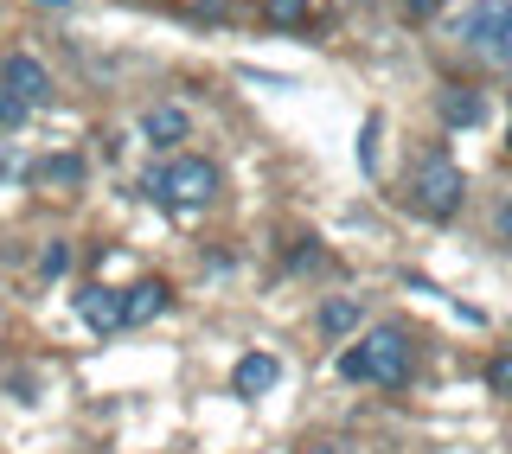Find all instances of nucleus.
I'll return each instance as SVG.
<instances>
[{"mask_svg": "<svg viewBox=\"0 0 512 454\" xmlns=\"http://www.w3.org/2000/svg\"><path fill=\"white\" fill-rule=\"evenodd\" d=\"M148 192L154 199H173V205H205L218 192V167L212 160H167V167H154L148 173Z\"/></svg>", "mask_w": 512, "mask_h": 454, "instance_id": "nucleus-3", "label": "nucleus"}, {"mask_svg": "<svg viewBox=\"0 0 512 454\" xmlns=\"http://www.w3.org/2000/svg\"><path fill=\"white\" fill-rule=\"evenodd\" d=\"M436 7H442V0H404V13H410V20H429Z\"/></svg>", "mask_w": 512, "mask_h": 454, "instance_id": "nucleus-18", "label": "nucleus"}, {"mask_svg": "<svg viewBox=\"0 0 512 454\" xmlns=\"http://www.w3.org/2000/svg\"><path fill=\"white\" fill-rule=\"evenodd\" d=\"M487 384H493V397H512V346H506V352H493Z\"/></svg>", "mask_w": 512, "mask_h": 454, "instance_id": "nucleus-14", "label": "nucleus"}, {"mask_svg": "<svg viewBox=\"0 0 512 454\" xmlns=\"http://www.w3.org/2000/svg\"><path fill=\"white\" fill-rule=\"evenodd\" d=\"M340 378L352 384H384V391H397V384L410 378V339L397 327H372L359 339V346L340 352Z\"/></svg>", "mask_w": 512, "mask_h": 454, "instance_id": "nucleus-1", "label": "nucleus"}, {"mask_svg": "<svg viewBox=\"0 0 512 454\" xmlns=\"http://www.w3.org/2000/svg\"><path fill=\"white\" fill-rule=\"evenodd\" d=\"M77 180H84V160L77 154H45L32 167V186H77Z\"/></svg>", "mask_w": 512, "mask_h": 454, "instance_id": "nucleus-11", "label": "nucleus"}, {"mask_svg": "<svg viewBox=\"0 0 512 454\" xmlns=\"http://www.w3.org/2000/svg\"><path fill=\"white\" fill-rule=\"evenodd\" d=\"M45 275H58V269H71V243H52V250H45V263H39Z\"/></svg>", "mask_w": 512, "mask_h": 454, "instance_id": "nucleus-17", "label": "nucleus"}, {"mask_svg": "<svg viewBox=\"0 0 512 454\" xmlns=\"http://www.w3.org/2000/svg\"><path fill=\"white\" fill-rule=\"evenodd\" d=\"M237 397H263V391H276V384H282V359H276V352H250V359L244 365H237Z\"/></svg>", "mask_w": 512, "mask_h": 454, "instance_id": "nucleus-6", "label": "nucleus"}, {"mask_svg": "<svg viewBox=\"0 0 512 454\" xmlns=\"http://www.w3.org/2000/svg\"><path fill=\"white\" fill-rule=\"evenodd\" d=\"M77 314H84L96 333H116L122 327V295H109V288H84V295H77Z\"/></svg>", "mask_w": 512, "mask_h": 454, "instance_id": "nucleus-9", "label": "nucleus"}, {"mask_svg": "<svg viewBox=\"0 0 512 454\" xmlns=\"http://www.w3.org/2000/svg\"><path fill=\"white\" fill-rule=\"evenodd\" d=\"M269 26H276V32H288V26H301V20H308V0H269Z\"/></svg>", "mask_w": 512, "mask_h": 454, "instance_id": "nucleus-13", "label": "nucleus"}, {"mask_svg": "<svg viewBox=\"0 0 512 454\" xmlns=\"http://www.w3.org/2000/svg\"><path fill=\"white\" fill-rule=\"evenodd\" d=\"M0 90H7L13 103H26V109H45L52 103V71H45L32 52H13L7 64H0Z\"/></svg>", "mask_w": 512, "mask_h": 454, "instance_id": "nucleus-5", "label": "nucleus"}, {"mask_svg": "<svg viewBox=\"0 0 512 454\" xmlns=\"http://www.w3.org/2000/svg\"><path fill=\"white\" fill-rule=\"evenodd\" d=\"M186 109H148V116H141V135L154 141V148H167V141H186Z\"/></svg>", "mask_w": 512, "mask_h": 454, "instance_id": "nucleus-10", "label": "nucleus"}, {"mask_svg": "<svg viewBox=\"0 0 512 454\" xmlns=\"http://www.w3.org/2000/svg\"><path fill=\"white\" fill-rule=\"evenodd\" d=\"M160 307H167V288H160V282H135L122 295V327H148Z\"/></svg>", "mask_w": 512, "mask_h": 454, "instance_id": "nucleus-8", "label": "nucleus"}, {"mask_svg": "<svg viewBox=\"0 0 512 454\" xmlns=\"http://www.w3.org/2000/svg\"><path fill=\"white\" fill-rule=\"evenodd\" d=\"M39 7H71V0H39Z\"/></svg>", "mask_w": 512, "mask_h": 454, "instance_id": "nucleus-20", "label": "nucleus"}, {"mask_svg": "<svg viewBox=\"0 0 512 454\" xmlns=\"http://www.w3.org/2000/svg\"><path fill=\"white\" fill-rule=\"evenodd\" d=\"M436 109H442V122L448 128H480V122H487V96H480V90H442L436 96Z\"/></svg>", "mask_w": 512, "mask_h": 454, "instance_id": "nucleus-7", "label": "nucleus"}, {"mask_svg": "<svg viewBox=\"0 0 512 454\" xmlns=\"http://www.w3.org/2000/svg\"><path fill=\"white\" fill-rule=\"evenodd\" d=\"M455 32H461V45H474L480 58H493L506 45V32H512V0H474Z\"/></svg>", "mask_w": 512, "mask_h": 454, "instance_id": "nucleus-4", "label": "nucleus"}, {"mask_svg": "<svg viewBox=\"0 0 512 454\" xmlns=\"http://www.w3.org/2000/svg\"><path fill=\"white\" fill-rule=\"evenodd\" d=\"M506 148H512V135H506Z\"/></svg>", "mask_w": 512, "mask_h": 454, "instance_id": "nucleus-21", "label": "nucleus"}, {"mask_svg": "<svg viewBox=\"0 0 512 454\" xmlns=\"http://www.w3.org/2000/svg\"><path fill=\"white\" fill-rule=\"evenodd\" d=\"M493 224H500V237H506V243H512V199H506V205H500V212H493Z\"/></svg>", "mask_w": 512, "mask_h": 454, "instance_id": "nucleus-19", "label": "nucleus"}, {"mask_svg": "<svg viewBox=\"0 0 512 454\" xmlns=\"http://www.w3.org/2000/svg\"><path fill=\"white\" fill-rule=\"evenodd\" d=\"M359 167L365 173L378 167V122H365V135H359Z\"/></svg>", "mask_w": 512, "mask_h": 454, "instance_id": "nucleus-15", "label": "nucleus"}, {"mask_svg": "<svg viewBox=\"0 0 512 454\" xmlns=\"http://www.w3.org/2000/svg\"><path fill=\"white\" fill-rule=\"evenodd\" d=\"M352 327H359V301H327V307H320V333H352Z\"/></svg>", "mask_w": 512, "mask_h": 454, "instance_id": "nucleus-12", "label": "nucleus"}, {"mask_svg": "<svg viewBox=\"0 0 512 454\" xmlns=\"http://www.w3.org/2000/svg\"><path fill=\"white\" fill-rule=\"evenodd\" d=\"M26 122V103H13L7 90H0V128H20Z\"/></svg>", "mask_w": 512, "mask_h": 454, "instance_id": "nucleus-16", "label": "nucleus"}, {"mask_svg": "<svg viewBox=\"0 0 512 454\" xmlns=\"http://www.w3.org/2000/svg\"><path fill=\"white\" fill-rule=\"evenodd\" d=\"M461 192H468V180H461V167L448 154H429L423 167H416L410 199H416V212H423V218H455L461 212Z\"/></svg>", "mask_w": 512, "mask_h": 454, "instance_id": "nucleus-2", "label": "nucleus"}]
</instances>
